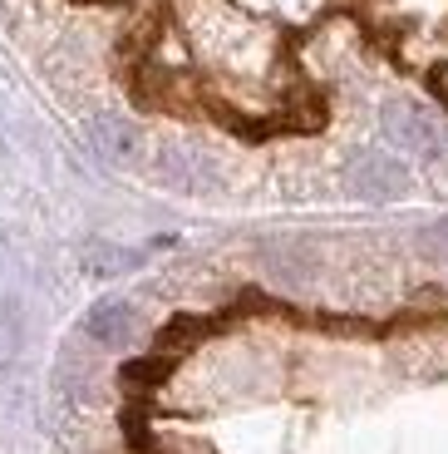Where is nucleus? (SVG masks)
<instances>
[{
    "label": "nucleus",
    "mask_w": 448,
    "mask_h": 454,
    "mask_svg": "<svg viewBox=\"0 0 448 454\" xmlns=\"http://www.w3.org/2000/svg\"><path fill=\"white\" fill-rule=\"evenodd\" d=\"M384 129H390V138L404 153H419V159H444L448 153V129L429 109H419V104H390L384 109Z\"/></svg>",
    "instance_id": "1"
},
{
    "label": "nucleus",
    "mask_w": 448,
    "mask_h": 454,
    "mask_svg": "<svg viewBox=\"0 0 448 454\" xmlns=\"http://www.w3.org/2000/svg\"><path fill=\"white\" fill-rule=\"evenodd\" d=\"M79 262H84V272H89V277H119V272H128V267H138L143 252L119 247V242H89Z\"/></svg>",
    "instance_id": "6"
},
{
    "label": "nucleus",
    "mask_w": 448,
    "mask_h": 454,
    "mask_svg": "<svg viewBox=\"0 0 448 454\" xmlns=\"http://www.w3.org/2000/svg\"><path fill=\"white\" fill-rule=\"evenodd\" d=\"M84 331H89V340H99L109 351H124L134 340V307L128 301H94L89 317H84Z\"/></svg>",
    "instance_id": "4"
},
{
    "label": "nucleus",
    "mask_w": 448,
    "mask_h": 454,
    "mask_svg": "<svg viewBox=\"0 0 448 454\" xmlns=\"http://www.w3.org/2000/svg\"><path fill=\"white\" fill-rule=\"evenodd\" d=\"M350 188H355L359 198H399L404 188H409V173L399 168L394 159H384V153H359L355 163H350Z\"/></svg>",
    "instance_id": "2"
},
{
    "label": "nucleus",
    "mask_w": 448,
    "mask_h": 454,
    "mask_svg": "<svg viewBox=\"0 0 448 454\" xmlns=\"http://www.w3.org/2000/svg\"><path fill=\"white\" fill-rule=\"evenodd\" d=\"M89 138L94 148H99L109 163H138L148 153V138L138 124H128V119H119V114H99L89 124Z\"/></svg>",
    "instance_id": "3"
},
{
    "label": "nucleus",
    "mask_w": 448,
    "mask_h": 454,
    "mask_svg": "<svg viewBox=\"0 0 448 454\" xmlns=\"http://www.w3.org/2000/svg\"><path fill=\"white\" fill-rule=\"evenodd\" d=\"M158 173L173 183V188H188V193H202V188H212V168L192 153V148H168L163 159H158Z\"/></svg>",
    "instance_id": "5"
}]
</instances>
